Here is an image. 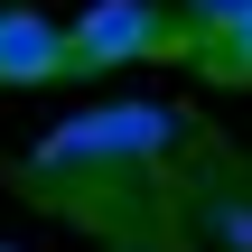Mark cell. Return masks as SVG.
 <instances>
[{
    "label": "cell",
    "mask_w": 252,
    "mask_h": 252,
    "mask_svg": "<svg viewBox=\"0 0 252 252\" xmlns=\"http://www.w3.org/2000/svg\"><path fill=\"white\" fill-rule=\"evenodd\" d=\"M168 47V9L159 0H94L84 19H65V75H103V65H140Z\"/></svg>",
    "instance_id": "2"
},
{
    "label": "cell",
    "mask_w": 252,
    "mask_h": 252,
    "mask_svg": "<svg viewBox=\"0 0 252 252\" xmlns=\"http://www.w3.org/2000/svg\"><path fill=\"white\" fill-rule=\"evenodd\" d=\"M65 75V28L37 9H0V84H56Z\"/></svg>",
    "instance_id": "3"
},
{
    "label": "cell",
    "mask_w": 252,
    "mask_h": 252,
    "mask_svg": "<svg viewBox=\"0 0 252 252\" xmlns=\"http://www.w3.org/2000/svg\"><path fill=\"white\" fill-rule=\"evenodd\" d=\"M178 131H187V122H178L168 103H103V112L56 122V131L37 140V168H47V178H56V168H131V159H159Z\"/></svg>",
    "instance_id": "1"
},
{
    "label": "cell",
    "mask_w": 252,
    "mask_h": 252,
    "mask_svg": "<svg viewBox=\"0 0 252 252\" xmlns=\"http://www.w3.org/2000/svg\"><path fill=\"white\" fill-rule=\"evenodd\" d=\"M234 9H243V0H187V37H206V28L234 19Z\"/></svg>",
    "instance_id": "6"
},
{
    "label": "cell",
    "mask_w": 252,
    "mask_h": 252,
    "mask_svg": "<svg viewBox=\"0 0 252 252\" xmlns=\"http://www.w3.org/2000/svg\"><path fill=\"white\" fill-rule=\"evenodd\" d=\"M196 56H206V75H224V84H252V0L234 9V19H215L206 37H187Z\"/></svg>",
    "instance_id": "4"
},
{
    "label": "cell",
    "mask_w": 252,
    "mask_h": 252,
    "mask_svg": "<svg viewBox=\"0 0 252 252\" xmlns=\"http://www.w3.org/2000/svg\"><path fill=\"white\" fill-rule=\"evenodd\" d=\"M206 224L224 234V252H252V196H215V206H206Z\"/></svg>",
    "instance_id": "5"
},
{
    "label": "cell",
    "mask_w": 252,
    "mask_h": 252,
    "mask_svg": "<svg viewBox=\"0 0 252 252\" xmlns=\"http://www.w3.org/2000/svg\"><path fill=\"white\" fill-rule=\"evenodd\" d=\"M0 252H19V243H0Z\"/></svg>",
    "instance_id": "7"
}]
</instances>
